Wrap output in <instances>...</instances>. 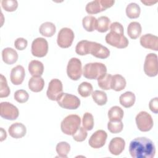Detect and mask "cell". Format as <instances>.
Segmentation results:
<instances>
[{"mask_svg":"<svg viewBox=\"0 0 158 158\" xmlns=\"http://www.w3.org/2000/svg\"><path fill=\"white\" fill-rule=\"evenodd\" d=\"M112 75L109 73H105L98 79V86L104 90L110 89V83L112 79Z\"/></svg>","mask_w":158,"mask_h":158,"instance_id":"34","label":"cell"},{"mask_svg":"<svg viewBox=\"0 0 158 158\" xmlns=\"http://www.w3.org/2000/svg\"><path fill=\"white\" fill-rule=\"evenodd\" d=\"M107 137V135L105 131L102 130H97L91 136L88 142L89 144L94 149L101 148L105 144Z\"/></svg>","mask_w":158,"mask_h":158,"instance_id":"14","label":"cell"},{"mask_svg":"<svg viewBox=\"0 0 158 158\" xmlns=\"http://www.w3.org/2000/svg\"><path fill=\"white\" fill-rule=\"evenodd\" d=\"M144 71L146 75L153 77L158 73L157 56L154 53L147 54L144 64Z\"/></svg>","mask_w":158,"mask_h":158,"instance_id":"7","label":"cell"},{"mask_svg":"<svg viewBox=\"0 0 158 158\" xmlns=\"http://www.w3.org/2000/svg\"><path fill=\"white\" fill-rule=\"evenodd\" d=\"M115 1L110 0H95L87 3L85 9L89 14H95L112 7Z\"/></svg>","mask_w":158,"mask_h":158,"instance_id":"5","label":"cell"},{"mask_svg":"<svg viewBox=\"0 0 158 158\" xmlns=\"http://www.w3.org/2000/svg\"><path fill=\"white\" fill-rule=\"evenodd\" d=\"M129 152L133 158H153L156 154V147L150 139L138 137L130 142Z\"/></svg>","mask_w":158,"mask_h":158,"instance_id":"1","label":"cell"},{"mask_svg":"<svg viewBox=\"0 0 158 158\" xmlns=\"http://www.w3.org/2000/svg\"><path fill=\"white\" fill-rule=\"evenodd\" d=\"M74 33L72 29L64 27L60 30L57 38V43L62 48H69L74 40Z\"/></svg>","mask_w":158,"mask_h":158,"instance_id":"9","label":"cell"},{"mask_svg":"<svg viewBox=\"0 0 158 158\" xmlns=\"http://www.w3.org/2000/svg\"><path fill=\"white\" fill-rule=\"evenodd\" d=\"M31 52L33 56L37 57L45 56L48 52V43L43 38H37L35 39L31 44Z\"/></svg>","mask_w":158,"mask_h":158,"instance_id":"11","label":"cell"},{"mask_svg":"<svg viewBox=\"0 0 158 158\" xmlns=\"http://www.w3.org/2000/svg\"><path fill=\"white\" fill-rule=\"evenodd\" d=\"M67 73L68 77L72 80H78L82 75L81 62L77 57L71 58L67 66Z\"/></svg>","mask_w":158,"mask_h":158,"instance_id":"10","label":"cell"},{"mask_svg":"<svg viewBox=\"0 0 158 158\" xmlns=\"http://www.w3.org/2000/svg\"><path fill=\"white\" fill-rule=\"evenodd\" d=\"M0 115L4 119L14 120L19 115V109L16 106L9 102H2L0 104Z\"/></svg>","mask_w":158,"mask_h":158,"instance_id":"13","label":"cell"},{"mask_svg":"<svg viewBox=\"0 0 158 158\" xmlns=\"http://www.w3.org/2000/svg\"><path fill=\"white\" fill-rule=\"evenodd\" d=\"M123 124L120 121H109L107 123V129L112 133H118L122 131Z\"/></svg>","mask_w":158,"mask_h":158,"instance_id":"38","label":"cell"},{"mask_svg":"<svg viewBox=\"0 0 158 158\" xmlns=\"http://www.w3.org/2000/svg\"><path fill=\"white\" fill-rule=\"evenodd\" d=\"M14 99L19 103L26 102L29 98L28 93L24 89H19L14 93Z\"/></svg>","mask_w":158,"mask_h":158,"instance_id":"40","label":"cell"},{"mask_svg":"<svg viewBox=\"0 0 158 158\" xmlns=\"http://www.w3.org/2000/svg\"><path fill=\"white\" fill-rule=\"evenodd\" d=\"M140 44L144 48L157 51L158 37L150 33L145 34L141 37Z\"/></svg>","mask_w":158,"mask_h":158,"instance_id":"16","label":"cell"},{"mask_svg":"<svg viewBox=\"0 0 158 158\" xmlns=\"http://www.w3.org/2000/svg\"><path fill=\"white\" fill-rule=\"evenodd\" d=\"M141 12V9L138 4L135 2L128 4L126 7V14L130 19L138 18Z\"/></svg>","mask_w":158,"mask_h":158,"instance_id":"29","label":"cell"},{"mask_svg":"<svg viewBox=\"0 0 158 158\" xmlns=\"http://www.w3.org/2000/svg\"><path fill=\"white\" fill-rule=\"evenodd\" d=\"M89 54L99 59H106L110 55V51L100 43L91 41Z\"/></svg>","mask_w":158,"mask_h":158,"instance_id":"15","label":"cell"},{"mask_svg":"<svg viewBox=\"0 0 158 158\" xmlns=\"http://www.w3.org/2000/svg\"><path fill=\"white\" fill-rule=\"evenodd\" d=\"M93 86L91 83L84 81L82 82L78 87V92L80 96L86 98L91 94L93 93Z\"/></svg>","mask_w":158,"mask_h":158,"instance_id":"35","label":"cell"},{"mask_svg":"<svg viewBox=\"0 0 158 158\" xmlns=\"http://www.w3.org/2000/svg\"><path fill=\"white\" fill-rule=\"evenodd\" d=\"M123 109L117 106L112 107L108 111V117L110 121H120L123 118Z\"/></svg>","mask_w":158,"mask_h":158,"instance_id":"27","label":"cell"},{"mask_svg":"<svg viewBox=\"0 0 158 158\" xmlns=\"http://www.w3.org/2000/svg\"><path fill=\"white\" fill-rule=\"evenodd\" d=\"M149 107L150 110L154 114L158 112V98L157 97L152 98L149 103Z\"/></svg>","mask_w":158,"mask_h":158,"instance_id":"43","label":"cell"},{"mask_svg":"<svg viewBox=\"0 0 158 158\" xmlns=\"http://www.w3.org/2000/svg\"><path fill=\"white\" fill-rule=\"evenodd\" d=\"M97 19L91 15L85 16L82 20V25L84 29L87 31H93L96 30Z\"/></svg>","mask_w":158,"mask_h":158,"instance_id":"30","label":"cell"},{"mask_svg":"<svg viewBox=\"0 0 158 158\" xmlns=\"http://www.w3.org/2000/svg\"><path fill=\"white\" fill-rule=\"evenodd\" d=\"M2 58L6 64L11 65L15 63L18 59L17 51L12 48H6L2 51Z\"/></svg>","mask_w":158,"mask_h":158,"instance_id":"20","label":"cell"},{"mask_svg":"<svg viewBox=\"0 0 158 158\" xmlns=\"http://www.w3.org/2000/svg\"><path fill=\"white\" fill-rule=\"evenodd\" d=\"M110 25V20L106 16L99 17L96 21V30L100 33L106 32Z\"/></svg>","mask_w":158,"mask_h":158,"instance_id":"28","label":"cell"},{"mask_svg":"<svg viewBox=\"0 0 158 158\" xmlns=\"http://www.w3.org/2000/svg\"><path fill=\"white\" fill-rule=\"evenodd\" d=\"M135 94L131 91H127L122 94L119 97L120 104L126 108L133 106L135 104Z\"/></svg>","mask_w":158,"mask_h":158,"instance_id":"24","label":"cell"},{"mask_svg":"<svg viewBox=\"0 0 158 158\" xmlns=\"http://www.w3.org/2000/svg\"><path fill=\"white\" fill-rule=\"evenodd\" d=\"M126 80L125 78L119 74L112 76L110 88L116 91H120L123 89L126 86Z\"/></svg>","mask_w":158,"mask_h":158,"instance_id":"21","label":"cell"},{"mask_svg":"<svg viewBox=\"0 0 158 158\" xmlns=\"http://www.w3.org/2000/svg\"><path fill=\"white\" fill-rule=\"evenodd\" d=\"M125 146V140L120 137H115L112 139L110 141L109 144V150L112 154L118 156L124 150Z\"/></svg>","mask_w":158,"mask_h":158,"instance_id":"18","label":"cell"},{"mask_svg":"<svg viewBox=\"0 0 158 158\" xmlns=\"http://www.w3.org/2000/svg\"><path fill=\"white\" fill-rule=\"evenodd\" d=\"M1 6L6 11L13 12L17 9L18 2L16 0H2Z\"/></svg>","mask_w":158,"mask_h":158,"instance_id":"39","label":"cell"},{"mask_svg":"<svg viewBox=\"0 0 158 158\" xmlns=\"http://www.w3.org/2000/svg\"><path fill=\"white\" fill-rule=\"evenodd\" d=\"M138 128L141 131H148L153 127L154 122L151 115L146 111L139 112L135 118Z\"/></svg>","mask_w":158,"mask_h":158,"instance_id":"8","label":"cell"},{"mask_svg":"<svg viewBox=\"0 0 158 158\" xmlns=\"http://www.w3.org/2000/svg\"><path fill=\"white\" fill-rule=\"evenodd\" d=\"M57 101L59 106L66 109H77L80 105V99L69 93H62Z\"/></svg>","mask_w":158,"mask_h":158,"instance_id":"6","label":"cell"},{"mask_svg":"<svg viewBox=\"0 0 158 158\" xmlns=\"http://www.w3.org/2000/svg\"><path fill=\"white\" fill-rule=\"evenodd\" d=\"M141 2L144 4L146 6H152L154 4L156 3L157 1H141Z\"/></svg>","mask_w":158,"mask_h":158,"instance_id":"45","label":"cell"},{"mask_svg":"<svg viewBox=\"0 0 158 158\" xmlns=\"http://www.w3.org/2000/svg\"><path fill=\"white\" fill-rule=\"evenodd\" d=\"M91 95L93 101L99 106L105 105L107 101V94L104 91L95 90L91 93Z\"/></svg>","mask_w":158,"mask_h":158,"instance_id":"32","label":"cell"},{"mask_svg":"<svg viewBox=\"0 0 158 158\" xmlns=\"http://www.w3.org/2000/svg\"><path fill=\"white\" fill-rule=\"evenodd\" d=\"M91 41L82 40L78 42L75 47V52L80 56H85L89 54Z\"/></svg>","mask_w":158,"mask_h":158,"instance_id":"31","label":"cell"},{"mask_svg":"<svg viewBox=\"0 0 158 158\" xmlns=\"http://www.w3.org/2000/svg\"><path fill=\"white\" fill-rule=\"evenodd\" d=\"M106 41L112 46L119 49L125 48L128 45V40L124 36L123 32L110 31L105 37Z\"/></svg>","mask_w":158,"mask_h":158,"instance_id":"4","label":"cell"},{"mask_svg":"<svg viewBox=\"0 0 158 158\" xmlns=\"http://www.w3.org/2000/svg\"><path fill=\"white\" fill-rule=\"evenodd\" d=\"M80 123V117L78 115L71 114L63 119L60 124V128L64 134L72 135L79 128Z\"/></svg>","mask_w":158,"mask_h":158,"instance_id":"3","label":"cell"},{"mask_svg":"<svg viewBox=\"0 0 158 158\" xmlns=\"http://www.w3.org/2000/svg\"><path fill=\"white\" fill-rule=\"evenodd\" d=\"M25 76V71L23 66L18 65L12 68L10 72V78L12 84L19 85L22 83Z\"/></svg>","mask_w":158,"mask_h":158,"instance_id":"17","label":"cell"},{"mask_svg":"<svg viewBox=\"0 0 158 158\" xmlns=\"http://www.w3.org/2000/svg\"><path fill=\"white\" fill-rule=\"evenodd\" d=\"M87 131L83 127H79V128L72 135L73 138L75 141L81 142L86 139L87 137Z\"/></svg>","mask_w":158,"mask_h":158,"instance_id":"41","label":"cell"},{"mask_svg":"<svg viewBox=\"0 0 158 158\" xmlns=\"http://www.w3.org/2000/svg\"><path fill=\"white\" fill-rule=\"evenodd\" d=\"M39 31L43 36L46 37H51L55 34L56 28L53 23L46 22L40 25Z\"/></svg>","mask_w":158,"mask_h":158,"instance_id":"26","label":"cell"},{"mask_svg":"<svg viewBox=\"0 0 158 158\" xmlns=\"http://www.w3.org/2000/svg\"><path fill=\"white\" fill-rule=\"evenodd\" d=\"M8 132L11 137L18 139L21 138L25 135L27 133V128L22 123L16 122L9 127Z\"/></svg>","mask_w":158,"mask_h":158,"instance_id":"19","label":"cell"},{"mask_svg":"<svg viewBox=\"0 0 158 158\" xmlns=\"http://www.w3.org/2000/svg\"><path fill=\"white\" fill-rule=\"evenodd\" d=\"M106 72V66L101 62L88 63L85 64L83 70V76L90 80H98Z\"/></svg>","mask_w":158,"mask_h":158,"instance_id":"2","label":"cell"},{"mask_svg":"<svg viewBox=\"0 0 158 158\" xmlns=\"http://www.w3.org/2000/svg\"><path fill=\"white\" fill-rule=\"evenodd\" d=\"M142 31V28L141 24L138 22H131L129 23L127 27V33L128 35L131 39L138 38Z\"/></svg>","mask_w":158,"mask_h":158,"instance_id":"25","label":"cell"},{"mask_svg":"<svg viewBox=\"0 0 158 158\" xmlns=\"http://www.w3.org/2000/svg\"><path fill=\"white\" fill-rule=\"evenodd\" d=\"M83 127L86 130H91L94 127V118L93 115L89 112H85L82 118Z\"/></svg>","mask_w":158,"mask_h":158,"instance_id":"36","label":"cell"},{"mask_svg":"<svg viewBox=\"0 0 158 158\" xmlns=\"http://www.w3.org/2000/svg\"><path fill=\"white\" fill-rule=\"evenodd\" d=\"M44 86V79L41 77H32L28 81L29 89L35 93L43 90Z\"/></svg>","mask_w":158,"mask_h":158,"instance_id":"23","label":"cell"},{"mask_svg":"<svg viewBox=\"0 0 158 158\" xmlns=\"http://www.w3.org/2000/svg\"><path fill=\"white\" fill-rule=\"evenodd\" d=\"M28 71L33 77H41L44 72V65L40 61L33 60L28 64Z\"/></svg>","mask_w":158,"mask_h":158,"instance_id":"22","label":"cell"},{"mask_svg":"<svg viewBox=\"0 0 158 158\" xmlns=\"http://www.w3.org/2000/svg\"><path fill=\"white\" fill-rule=\"evenodd\" d=\"M6 137H7V134L6 131L2 128H1V141H2L3 140L6 139Z\"/></svg>","mask_w":158,"mask_h":158,"instance_id":"44","label":"cell"},{"mask_svg":"<svg viewBox=\"0 0 158 158\" xmlns=\"http://www.w3.org/2000/svg\"><path fill=\"white\" fill-rule=\"evenodd\" d=\"M63 93V86L61 81L57 78L52 79L48 85L46 94L51 101H57Z\"/></svg>","mask_w":158,"mask_h":158,"instance_id":"12","label":"cell"},{"mask_svg":"<svg viewBox=\"0 0 158 158\" xmlns=\"http://www.w3.org/2000/svg\"><path fill=\"white\" fill-rule=\"evenodd\" d=\"M27 40L23 38H18L15 40L14 42L15 48L19 51H22L25 49L27 48Z\"/></svg>","mask_w":158,"mask_h":158,"instance_id":"42","label":"cell"},{"mask_svg":"<svg viewBox=\"0 0 158 158\" xmlns=\"http://www.w3.org/2000/svg\"><path fill=\"white\" fill-rule=\"evenodd\" d=\"M56 149L58 156L60 157L66 158L70 151V146L65 141H61L57 143Z\"/></svg>","mask_w":158,"mask_h":158,"instance_id":"33","label":"cell"},{"mask_svg":"<svg viewBox=\"0 0 158 158\" xmlns=\"http://www.w3.org/2000/svg\"><path fill=\"white\" fill-rule=\"evenodd\" d=\"M10 89L7 85V80L5 77L1 74L0 79V98H6L10 94Z\"/></svg>","mask_w":158,"mask_h":158,"instance_id":"37","label":"cell"}]
</instances>
